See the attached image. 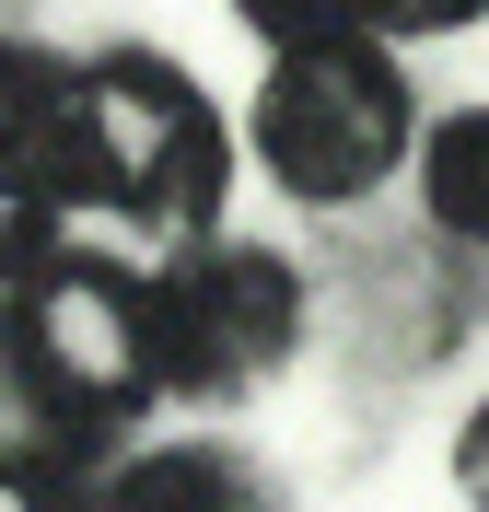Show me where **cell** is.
<instances>
[{"label":"cell","instance_id":"1","mask_svg":"<svg viewBox=\"0 0 489 512\" xmlns=\"http://www.w3.org/2000/svg\"><path fill=\"white\" fill-rule=\"evenodd\" d=\"M59 198H105L129 222H210L222 198V128L163 59H94L70 70L59 128Z\"/></svg>","mask_w":489,"mask_h":512},{"label":"cell","instance_id":"2","mask_svg":"<svg viewBox=\"0 0 489 512\" xmlns=\"http://www.w3.org/2000/svg\"><path fill=\"white\" fill-rule=\"evenodd\" d=\"M0 361H12V384L35 408H59V419H129L163 384L152 291L94 268V256H47L0 303Z\"/></svg>","mask_w":489,"mask_h":512},{"label":"cell","instance_id":"3","mask_svg":"<svg viewBox=\"0 0 489 512\" xmlns=\"http://www.w3.org/2000/svg\"><path fill=\"white\" fill-rule=\"evenodd\" d=\"M408 152V82L373 35L338 47H280L257 82V163L292 198H361Z\"/></svg>","mask_w":489,"mask_h":512},{"label":"cell","instance_id":"4","mask_svg":"<svg viewBox=\"0 0 489 512\" xmlns=\"http://www.w3.org/2000/svg\"><path fill=\"white\" fill-rule=\"evenodd\" d=\"M163 384H257L303 338V280L268 245H187L152 280Z\"/></svg>","mask_w":489,"mask_h":512},{"label":"cell","instance_id":"5","mask_svg":"<svg viewBox=\"0 0 489 512\" xmlns=\"http://www.w3.org/2000/svg\"><path fill=\"white\" fill-rule=\"evenodd\" d=\"M59 128H70V70H47L35 47H0V187L59 198Z\"/></svg>","mask_w":489,"mask_h":512},{"label":"cell","instance_id":"6","mask_svg":"<svg viewBox=\"0 0 489 512\" xmlns=\"http://www.w3.org/2000/svg\"><path fill=\"white\" fill-rule=\"evenodd\" d=\"M105 512H268V489L210 443H175V454H140L129 478L105 489Z\"/></svg>","mask_w":489,"mask_h":512},{"label":"cell","instance_id":"7","mask_svg":"<svg viewBox=\"0 0 489 512\" xmlns=\"http://www.w3.org/2000/svg\"><path fill=\"white\" fill-rule=\"evenodd\" d=\"M420 187H431V222L455 233V245H489V105H466V117L431 128Z\"/></svg>","mask_w":489,"mask_h":512},{"label":"cell","instance_id":"8","mask_svg":"<svg viewBox=\"0 0 489 512\" xmlns=\"http://www.w3.org/2000/svg\"><path fill=\"white\" fill-rule=\"evenodd\" d=\"M233 12H245L268 47H338V35H373L385 0H233Z\"/></svg>","mask_w":489,"mask_h":512},{"label":"cell","instance_id":"9","mask_svg":"<svg viewBox=\"0 0 489 512\" xmlns=\"http://www.w3.org/2000/svg\"><path fill=\"white\" fill-rule=\"evenodd\" d=\"M455 489H466V501L489 512V408L466 419V443H455Z\"/></svg>","mask_w":489,"mask_h":512},{"label":"cell","instance_id":"10","mask_svg":"<svg viewBox=\"0 0 489 512\" xmlns=\"http://www.w3.org/2000/svg\"><path fill=\"white\" fill-rule=\"evenodd\" d=\"M0 512H70V501L35 478V466H12V454H0Z\"/></svg>","mask_w":489,"mask_h":512},{"label":"cell","instance_id":"11","mask_svg":"<svg viewBox=\"0 0 489 512\" xmlns=\"http://www.w3.org/2000/svg\"><path fill=\"white\" fill-rule=\"evenodd\" d=\"M396 24H466V12H489V0H385Z\"/></svg>","mask_w":489,"mask_h":512},{"label":"cell","instance_id":"12","mask_svg":"<svg viewBox=\"0 0 489 512\" xmlns=\"http://www.w3.org/2000/svg\"><path fill=\"white\" fill-rule=\"evenodd\" d=\"M12 233H24V198L0 187V268H12Z\"/></svg>","mask_w":489,"mask_h":512}]
</instances>
